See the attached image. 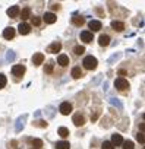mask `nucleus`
I'll return each instance as SVG.
<instances>
[{"instance_id":"f257e3e1","label":"nucleus","mask_w":145,"mask_h":149,"mask_svg":"<svg viewBox=\"0 0 145 149\" xmlns=\"http://www.w3.org/2000/svg\"><path fill=\"white\" fill-rule=\"evenodd\" d=\"M82 64H84V67H85V69H88V70H94V69L97 67L98 61H97V58H95V57H92V56H87V57L84 58Z\"/></svg>"},{"instance_id":"f03ea898","label":"nucleus","mask_w":145,"mask_h":149,"mask_svg":"<svg viewBox=\"0 0 145 149\" xmlns=\"http://www.w3.org/2000/svg\"><path fill=\"white\" fill-rule=\"evenodd\" d=\"M114 86L119 89V91H125L129 88V82L125 79V78H117L116 82H114Z\"/></svg>"},{"instance_id":"7ed1b4c3","label":"nucleus","mask_w":145,"mask_h":149,"mask_svg":"<svg viewBox=\"0 0 145 149\" xmlns=\"http://www.w3.org/2000/svg\"><path fill=\"white\" fill-rule=\"evenodd\" d=\"M81 41H84V42H92L94 41V35H92V32L91 31H82L81 32Z\"/></svg>"},{"instance_id":"20e7f679","label":"nucleus","mask_w":145,"mask_h":149,"mask_svg":"<svg viewBox=\"0 0 145 149\" xmlns=\"http://www.w3.org/2000/svg\"><path fill=\"white\" fill-rule=\"evenodd\" d=\"M12 73L15 74V76H24L25 66H22V64H15V66L12 67Z\"/></svg>"},{"instance_id":"39448f33","label":"nucleus","mask_w":145,"mask_h":149,"mask_svg":"<svg viewBox=\"0 0 145 149\" xmlns=\"http://www.w3.org/2000/svg\"><path fill=\"white\" fill-rule=\"evenodd\" d=\"M60 50H62V42H59V41H56V42L50 44V45H48V48H47V51H48V53H51V54H56V53H59Z\"/></svg>"},{"instance_id":"423d86ee","label":"nucleus","mask_w":145,"mask_h":149,"mask_svg":"<svg viewBox=\"0 0 145 149\" xmlns=\"http://www.w3.org/2000/svg\"><path fill=\"white\" fill-rule=\"evenodd\" d=\"M59 110H60V113H62L63 116H67V114L72 113V104H69V102H62Z\"/></svg>"},{"instance_id":"0eeeda50","label":"nucleus","mask_w":145,"mask_h":149,"mask_svg":"<svg viewBox=\"0 0 145 149\" xmlns=\"http://www.w3.org/2000/svg\"><path fill=\"white\" fill-rule=\"evenodd\" d=\"M43 19H44V22L46 24H54L56 21H57V18H56V15L54 13H51V12H46L44 13V16H43Z\"/></svg>"},{"instance_id":"6e6552de","label":"nucleus","mask_w":145,"mask_h":149,"mask_svg":"<svg viewBox=\"0 0 145 149\" xmlns=\"http://www.w3.org/2000/svg\"><path fill=\"white\" fill-rule=\"evenodd\" d=\"M18 31H19V34H21V35H27V34H29V31H31V25H28V24L22 22V24H19Z\"/></svg>"},{"instance_id":"1a4fd4ad","label":"nucleus","mask_w":145,"mask_h":149,"mask_svg":"<svg viewBox=\"0 0 145 149\" xmlns=\"http://www.w3.org/2000/svg\"><path fill=\"white\" fill-rule=\"evenodd\" d=\"M43 61H44V54H43V53H35V54L32 56V63H34V66H40Z\"/></svg>"},{"instance_id":"9d476101","label":"nucleus","mask_w":145,"mask_h":149,"mask_svg":"<svg viewBox=\"0 0 145 149\" xmlns=\"http://www.w3.org/2000/svg\"><path fill=\"white\" fill-rule=\"evenodd\" d=\"M15 29L12 28V26H9V28H6L5 31H3V38H6V40H12L13 37H15Z\"/></svg>"},{"instance_id":"9b49d317","label":"nucleus","mask_w":145,"mask_h":149,"mask_svg":"<svg viewBox=\"0 0 145 149\" xmlns=\"http://www.w3.org/2000/svg\"><path fill=\"white\" fill-rule=\"evenodd\" d=\"M74 123H75V126H84L85 124V117L82 116V114H75L74 116Z\"/></svg>"},{"instance_id":"f8f14e48","label":"nucleus","mask_w":145,"mask_h":149,"mask_svg":"<svg viewBox=\"0 0 145 149\" xmlns=\"http://www.w3.org/2000/svg\"><path fill=\"white\" fill-rule=\"evenodd\" d=\"M111 28H113L114 31H117V32H122V31L125 29V24L120 22V21H113V22H111Z\"/></svg>"},{"instance_id":"ddd939ff","label":"nucleus","mask_w":145,"mask_h":149,"mask_svg":"<svg viewBox=\"0 0 145 149\" xmlns=\"http://www.w3.org/2000/svg\"><path fill=\"white\" fill-rule=\"evenodd\" d=\"M122 143H123L122 134H117V133H116V134L111 136V145H113V146H120Z\"/></svg>"},{"instance_id":"4468645a","label":"nucleus","mask_w":145,"mask_h":149,"mask_svg":"<svg viewBox=\"0 0 145 149\" xmlns=\"http://www.w3.org/2000/svg\"><path fill=\"white\" fill-rule=\"evenodd\" d=\"M72 24H74L75 26H82L85 24V19L82 16H79V15H75L74 18H72Z\"/></svg>"},{"instance_id":"2eb2a0df","label":"nucleus","mask_w":145,"mask_h":149,"mask_svg":"<svg viewBox=\"0 0 145 149\" xmlns=\"http://www.w3.org/2000/svg\"><path fill=\"white\" fill-rule=\"evenodd\" d=\"M19 15V6H12L8 9V16L9 18H16Z\"/></svg>"},{"instance_id":"dca6fc26","label":"nucleus","mask_w":145,"mask_h":149,"mask_svg":"<svg viewBox=\"0 0 145 149\" xmlns=\"http://www.w3.org/2000/svg\"><path fill=\"white\" fill-rule=\"evenodd\" d=\"M88 26H90V29H92V32H95V31H100L103 25H101L100 21H91V22L88 24Z\"/></svg>"},{"instance_id":"f3484780","label":"nucleus","mask_w":145,"mask_h":149,"mask_svg":"<svg viewBox=\"0 0 145 149\" xmlns=\"http://www.w3.org/2000/svg\"><path fill=\"white\" fill-rule=\"evenodd\" d=\"M98 42H100V45L101 47H107L109 44H110V37L109 35H100V38H98Z\"/></svg>"},{"instance_id":"a211bd4d","label":"nucleus","mask_w":145,"mask_h":149,"mask_svg":"<svg viewBox=\"0 0 145 149\" xmlns=\"http://www.w3.org/2000/svg\"><path fill=\"white\" fill-rule=\"evenodd\" d=\"M57 63H59L60 66H63V67H64V66H67V64H69V57H67L66 54H60V56L57 57Z\"/></svg>"},{"instance_id":"6ab92c4d","label":"nucleus","mask_w":145,"mask_h":149,"mask_svg":"<svg viewBox=\"0 0 145 149\" xmlns=\"http://www.w3.org/2000/svg\"><path fill=\"white\" fill-rule=\"evenodd\" d=\"M21 16H22V21H27L31 18V9L29 8H24L22 12H21Z\"/></svg>"},{"instance_id":"aec40b11","label":"nucleus","mask_w":145,"mask_h":149,"mask_svg":"<svg viewBox=\"0 0 145 149\" xmlns=\"http://www.w3.org/2000/svg\"><path fill=\"white\" fill-rule=\"evenodd\" d=\"M72 76H74L75 79H79L81 76H82V70H81V67H74L72 69Z\"/></svg>"},{"instance_id":"412c9836","label":"nucleus","mask_w":145,"mask_h":149,"mask_svg":"<svg viewBox=\"0 0 145 149\" xmlns=\"http://www.w3.org/2000/svg\"><path fill=\"white\" fill-rule=\"evenodd\" d=\"M56 149H70V145H69V142L62 140V142H57L56 143Z\"/></svg>"},{"instance_id":"4be33fe9","label":"nucleus","mask_w":145,"mask_h":149,"mask_svg":"<svg viewBox=\"0 0 145 149\" xmlns=\"http://www.w3.org/2000/svg\"><path fill=\"white\" fill-rule=\"evenodd\" d=\"M29 142H31V145H32L35 149H40V148L43 146V140H41V139H29Z\"/></svg>"},{"instance_id":"5701e85b","label":"nucleus","mask_w":145,"mask_h":149,"mask_svg":"<svg viewBox=\"0 0 145 149\" xmlns=\"http://www.w3.org/2000/svg\"><path fill=\"white\" fill-rule=\"evenodd\" d=\"M74 53H75L76 56H81V54L85 53V47H82V45H76V47L74 48Z\"/></svg>"},{"instance_id":"b1692460","label":"nucleus","mask_w":145,"mask_h":149,"mask_svg":"<svg viewBox=\"0 0 145 149\" xmlns=\"http://www.w3.org/2000/svg\"><path fill=\"white\" fill-rule=\"evenodd\" d=\"M122 145H123V149H133V148H135V145H133L132 140H126V142H123Z\"/></svg>"},{"instance_id":"393cba45","label":"nucleus","mask_w":145,"mask_h":149,"mask_svg":"<svg viewBox=\"0 0 145 149\" xmlns=\"http://www.w3.org/2000/svg\"><path fill=\"white\" fill-rule=\"evenodd\" d=\"M59 134H60L62 137H67V136H69V130H67L66 127H60V129H59Z\"/></svg>"},{"instance_id":"a878e982","label":"nucleus","mask_w":145,"mask_h":149,"mask_svg":"<svg viewBox=\"0 0 145 149\" xmlns=\"http://www.w3.org/2000/svg\"><path fill=\"white\" fill-rule=\"evenodd\" d=\"M6 84H8V79H6V76H5V74H0V89H2V88H5V86H6Z\"/></svg>"},{"instance_id":"bb28decb","label":"nucleus","mask_w":145,"mask_h":149,"mask_svg":"<svg viewBox=\"0 0 145 149\" xmlns=\"http://www.w3.org/2000/svg\"><path fill=\"white\" fill-rule=\"evenodd\" d=\"M31 22H32V25H34V26H40V25H41V18L34 16V18H31Z\"/></svg>"},{"instance_id":"cd10ccee","label":"nucleus","mask_w":145,"mask_h":149,"mask_svg":"<svg viewBox=\"0 0 145 149\" xmlns=\"http://www.w3.org/2000/svg\"><path fill=\"white\" fill-rule=\"evenodd\" d=\"M101 148H103V149H114V146H113V145H111V142H109V140L103 142Z\"/></svg>"},{"instance_id":"c85d7f7f","label":"nucleus","mask_w":145,"mask_h":149,"mask_svg":"<svg viewBox=\"0 0 145 149\" xmlns=\"http://www.w3.org/2000/svg\"><path fill=\"white\" fill-rule=\"evenodd\" d=\"M136 139H138V142H139V143H144V142H145L144 133H142V132H141V133H138V134H136Z\"/></svg>"},{"instance_id":"c756f323","label":"nucleus","mask_w":145,"mask_h":149,"mask_svg":"<svg viewBox=\"0 0 145 149\" xmlns=\"http://www.w3.org/2000/svg\"><path fill=\"white\" fill-rule=\"evenodd\" d=\"M46 72H47V73H51V72H53V64H47V66H46Z\"/></svg>"},{"instance_id":"7c9ffc66","label":"nucleus","mask_w":145,"mask_h":149,"mask_svg":"<svg viewBox=\"0 0 145 149\" xmlns=\"http://www.w3.org/2000/svg\"><path fill=\"white\" fill-rule=\"evenodd\" d=\"M37 126H40V127H46V126H47V123H46V121H43V120H40V121H37Z\"/></svg>"},{"instance_id":"2f4dec72","label":"nucleus","mask_w":145,"mask_h":149,"mask_svg":"<svg viewBox=\"0 0 145 149\" xmlns=\"http://www.w3.org/2000/svg\"><path fill=\"white\" fill-rule=\"evenodd\" d=\"M59 8H60L59 5H53V6H51V9H53V10H59Z\"/></svg>"}]
</instances>
